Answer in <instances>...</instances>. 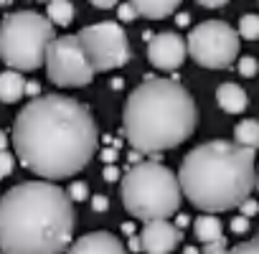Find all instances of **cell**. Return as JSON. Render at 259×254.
I'll use <instances>...</instances> for the list:
<instances>
[{
  "label": "cell",
  "instance_id": "1",
  "mask_svg": "<svg viewBox=\"0 0 259 254\" xmlns=\"http://www.w3.org/2000/svg\"><path fill=\"white\" fill-rule=\"evenodd\" d=\"M99 145L92 112L61 94L33 97L13 122V148L21 165L44 181L76 176Z\"/></svg>",
  "mask_w": 259,
  "mask_h": 254
},
{
  "label": "cell",
  "instance_id": "2",
  "mask_svg": "<svg viewBox=\"0 0 259 254\" xmlns=\"http://www.w3.org/2000/svg\"><path fill=\"white\" fill-rule=\"evenodd\" d=\"M74 236V201L51 181H26L0 196V251L59 254Z\"/></svg>",
  "mask_w": 259,
  "mask_h": 254
},
{
  "label": "cell",
  "instance_id": "3",
  "mask_svg": "<svg viewBox=\"0 0 259 254\" xmlns=\"http://www.w3.org/2000/svg\"><path fill=\"white\" fill-rule=\"evenodd\" d=\"M124 135L138 153H163L186 143L198 122L191 92L173 79H145L124 104Z\"/></svg>",
  "mask_w": 259,
  "mask_h": 254
},
{
  "label": "cell",
  "instance_id": "4",
  "mask_svg": "<svg viewBox=\"0 0 259 254\" xmlns=\"http://www.w3.org/2000/svg\"><path fill=\"white\" fill-rule=\"evenodd\" d=\"M178 181L183 196L206 214L239 208L256 183L254 150L229 140L203 143L183 158Z\"/></svg>",
  "mask_w": 259,
  "mask_h": 254
},
{
  "label": "cell",
  "instance_id": "5",
  "mask_svg": "<svg viewBox=\"0 0 259 254\" xmlns=\"http://www.w3.org/2000/svg\"><path fill=\"white\" fill-rule=\"evenodd\" d=\"M181 181L158 160H140L122 176V203L130 216L168 219L181 208Z\"/></svg>",
  "mask_w": 259,
  "mask_h": 254
},
{
  "label": "cell",
  "instance_id": "6",
  "mask_svg": "<svg viewBox=\"0 0 259 254\" xmlns=\"http://www.w3.org/2000/svg\"><path fill=\"white\" fill-rule=\"evenodd\" d=\"M54 38V23L46 16L33 11L11 13L0 21V59L11 69L33 71L44 64Z\"/></svg>",
  "mask_w": 259,
  "mask_h": 254
},
{
  "label": "cell",
  "instance_id": "7",
  "mask_svg": "<svg viewBox=\"0 0 259 254\" xmlns=\"http://www.w3.org/2000/svg\"><path fill=\"white\" fill-rule=\"evenodd\" d=\"M188 56L203 69H229L239 56V31L224 21L198 23L188 38Z\"/></svg>",
  "mask_w": 259,
  "mask_h": 254
},
{
  "label": "cell",
  "instance_id": "8",
  "mask_svg": "<svg viewBox=\"0 0 259 254\" xmlns=\"http://www.w3.org/2000/svg\"><path fill=\"white\" fill-rule=\"evenodd\" d=\"M46 74L56 87H87L94 79V66L79 41V36L54 38L46 49Z\"/></svg>",
  "mask_w": 259,
  "mask_h": 254
},
{
  "label": "cell",
  "instance_id": "9",
  "mask_svg": "<svg viewBox=\"0 0 259 254\" xmlns=\"http://www.w3.org/2000/svg\"><path fill=\"white\" fill-rule=\"evenodd\" d=\"M79 41H81L94 71H112V69L124 66L133 59L127 33L114 21H102V23L87 26L79 33Z\"/></svg>",
  "mask_w": 259,
  "mask_h": 254
},
{
  "label": "cell",
  "instance_id": "10",
  "mask_svg": "<svg viewBox=\"0 0 259 254\" xmlns=\"http://www.w3.org/2000/svg\"><path fill=\"white\" fill-rule=\"evenodd\" d=\"M188 56V46L186 41L173 33V31H165V33H155L148 38V61L155 66V69H163V71H173L178 69Z\"/></svg>",
  "mask_w": 259,
  "mask_h": 254
},
{
  "label": "cell",
  "instance_id": "11",
  "mask_svg": "<svg viewBox=\"0 0 259 254\" xmlns=\"http://www.w3.org/2000/svg\"><path fill=\"white\" fill-rule=\"evenodd\" d=\"M143 249L148 254H170L181 239H183V229L178 224H170L168 219H150L143 226Z\"/></svg>",
  "mask_w": 259,
  "mask_h": 254
},
{
  "label": "cell",
  "instance_id": "12",
  "mask_svg": "<svg viewBox=\"0 0 259 254\" xmlns=\"http://www.w3.org/2000/svg\"><path fill=\"white\" fill-rule=\"evenodd\" d=\"M69 254H127L122 241L109 231H92L69 246Z\"/></svg>",
  "mask_w": 259,
  "mask_h": 254
},
{
  "label": "cell",
  "instance_id": "13",
  "mask_svg": "<svg viewBox=\"0 0 259 254\" xmlns=\"http://www.w3.org/2000/svg\"><path fill=\"white\" fill-rule=\"evenodd\" d=\"M127 3L138 11V16L150 18V21H160V18H168L170 13L178 11L181 0H127Z\"/></svg>",
  "mask_w": 259,
  "mask_h": 254
},
{
  "label": "cell",
  "instance_id": "14",
  "mask_svg": "<svg viewBox=\"0 0 259 254\" xmlns=\"http://www.w3.org/2000/svg\"><path fill=\"white\" fill-rule=\"evenodd\" d=\"M216 102H219V107L224 109V112H229V114H239V112H244L246 109V104H249V99H246V92L239 87V84H221L219 89H216Z\"/></svg>",
  "mask_w": 259,
  "mask_h": 254
},
{
  "label": "cell",
  "instance_id": "15",
  "mask_svg": "<svg viewBox=\"0 0 259 254\" xmlns=\"http://www.w3.org/2000/svg\"><path fill=\"white\" fill-rule=\"evenodd\" d=\"M21 97H26V79L18 69H8L0 74V102L13 104Z\"/></svg>",
  "mask_w": 259,
  "mask_h": 254
},
{
  "label": "cell",
  "instance_id": "16",
  "mask_svg": "<svg viewBox=\"0 0 259 254\" xmlns=\"http://www.w3.org/2000/svg\"><path fill=\"white\" fill-rule=\"evenodd\" d=\"M193 231H196V239L201 244H208V241H219L224 239V226L216 216H198L193 221Z\"/></svg>",
  "mask_w": 259,
  "mask_h": 254
},
{
  "label": "cell",
  "instance_id": "17",
  "mask_svg": "<svg viewBox=\"0 0 259 254\" xmlns=\"http://www.w3.org/2000/svg\"><path fill=\"white\" fill-rule=\"evenodd\" d=\"M234 143L256 150L259 148V122L256 119H241L234 127Z\"/></svg>",
  "mask_w": 259,
  "mask_h": 254
},
{
  "label": "cell",
  "instance_id": "18",
  "mask_svg": "<svg viewBox=\"0 0 259 254\" xmlns=\"http://www.w3.org/2000/svg\"><path fill=\"white\" fill-rule=\"evenodd\" d=\"M49 21L54 26H69L74 21V6H71V0H49V11H46Z\"/></svg>",
  "mask_w": 259,
  "mask_h": 254
},
{
  "label": "cell",
  "instance_id": "19",
  "mask_svg": "<svg viewBox=\"0 0 259 254\" xmlns=\"http://www.w3.org/2000/svg\"><path fill=\"white\" fill-rule=\"evenodd\" d=\"M239 38H246V41H256L259 38V16L249 13L239 21Z\"/></svg>",
  "mask_w": 259,
  "mask_h": 254
},
{
  "label": "cell",
  "instance_id": "20",
  "mask_svg": "<svg viewBox=\"0 0 259 254\" xmlns=\"http://www.w3.org/2000/svg\"><path fill=\"white\" fill-rule=\"evenodd\" d=\"M13 168H16V158L8 150H0V181L8 178L13 173Z\"/></svg>",
  "mask_w": 259,
  "mask_h": 254
},
{
  "label": "cell",
  "instance_id": "21",
  "mask_svg": "<svg viewBox=\"0 0 259 254\" xmlns=\"http://www.w3.org/2000/svg\"><path fill=\"white\" fill-rule=\"evenodd\" d=\"M256 71H259V64H256V59H251V56H244V59H239V74H241V76L251 79V76H256Z\"/></svg>",
  "mask_w": 259,
  "mask_h": 254
},
{
  "label": "cell",
  "instance_id": "22",
  "mask_svg": "<svg viewBox=\"0 0 259 254\" xmlns=\"http://www.w3.org/2000/svg\"><path fill=\"white\" fill-rule=\"evenodd\" d=\"M69 198L71 201H84V198H89V186L87 183H81V181H74L71 186H69Z\"/></svg>",
  "mask_w": 259,
  "mask_h": 254
},
{
  "label": "cell",
  "instance_id": "23",
  "mask_svg": "<svg viewBox=\"0 0 259 254\" xmlns=\"http://www.w3.org/2000/svg\"><path fill=\"white\" fill-rule=\"evenodd\" d=\"M229 254H259V236L251 241H241L234 249H229Z\"/></svg>",
  "mask_w": 259,
  "mask_h": 254
},
{
  "label": "cell",
  "instance_id": "24",
  "mask_svg": "<svg viewBox=\"0 0 259 254\" xmlns=\"http://www.w3.org/2000/svg\"><path fill=\"white\" fill-rule=\"evenodd\" d=\"M203 254H229L226 241L219 239V241H208V244H203Z\"/></svg>",
  "mask_w": 259,
  "mask_h": 254
},
{
  "label": "cell",
  "instance_id": "25",
  "mask_svg": "<svg viewBox=\"0 0 259 254\" xmlns=\"http://www.w3.org/2000/svg\"><path fill=\"white\" fill-rule=\"evenodd\" d=\"M117 16H119V21H124V23H130V21H135L138 18V11L130 6V3H122L119 6V11H117Z\"/></svg>",
  "mask_w": 259,
  "mask_h": 254
},
{
  "label": "cell",
  "instance_id": "26",
  "mask_svg": "<svg viewBox=\"0 0 259 254\" xmlns=\"http://www.w3.org/2000/svg\"><path fill=\"white\" fill-rule=\"evenodd\" d=\"M239 211H241V216H254V214H259V203L254 198H244L239 203Z\"/></svg>",
  "mask_w": 259,
  "mask_h": 254
},
{
  "label": "cell",
  "instance_id": "27",
  "mask_svg": "<svg viewBox=\"0 0 259 254\" xmlns=\"http://www.w3.org/2000/svg\"><path fill=\"white\" fill-rule=\"evenodd\" d=\"M246 229H249V216H234L231 231H234V234H244Z\"/></svg>",
  "mask_w": 259,
  "mask_h": 254
},
{
  "label": "cell",
  "instance_id": "28",
  "mask_svg": "<svg viewBox=\"0 0 259 254\" xmlns=\"http://www.w3.org/2000/svg\"><path fill=\"white\" fill-rule=\"evenodd\" d=\"M89 3L94 6V8H102V11H109V8H114L119 0H89Z\"/></svg>",
  "mask_w": 259,
  "mask_h": 254
},
{
  "label": "cell",
  "instance_id": "29",
  "mask_svg": "<svg viewBox=\"0 0 259 254\" xmlns=\"http://www.w3.org/2000/svg\"><path fill=\"white\" fill-rule=\"evenodd\" d=\"M107 206H109V203H107L104 196H94V198H92V208H94V211H107Z\"/></svg>",
  "mask_w": 259,
  "mask_h": 254
},
{
  "label": "cell",
  "instance_id": "30",
  "mask_svg": "<svg viewBox=\"0 0 259 254\" xmlns=\"http://www.w3.org/2000/svg\"><path fill=\"white\" fill-rule=\"evenodd\" d=\"M198 6H203V8H221V6H226L229 0H196Z\"/></svg>",
  "mask_w": 259,
  "mask_h": 254
},
{
  "label": "cell",
  "instance_id": "31",
  "mask_svg": "<svg viewBox=\"0 0 259 254\" xmlns=\"http://www.w3.org/2000/svg\"><path fill=\"white\" fill-rule=\"evenodd\" d=\"M38 92H41V87H38L36 81H26V94H31V97H38Z\"/></svg>",
  "mask_w": 259,
  "mask_h": 254
},
{
  "label": "cell",
  "instance_id": "32",
  "mask_svg": "<svg viewBox=\"0 0 259 254\" xmlns=\"http://www.w3.org/2000/svg\"><path fill=\"white\" fill-rule=\"evenodd\" d=\"M104 178H107V181H117V178H119L117 168H114V165H107V168H104Z\"/></svg>",
  "mask_w": 259,
  "mask_h": 254
},
{
  "label": "cell",
  "instance_id": "33",
  "mask_svg": "<svg viewBox=\"0 0 259 254\" xmlns=\"http://www.w3.org/2000/svg\"><path fill=\"white\" fill-rule=\"evenodd\" d=\"M130 249L140 251V249H143V239H140V236H130Z\"/></svg>",
  "mask_w": 259,
  "mask_h": 254
},
{
  "label": "cell",
  "instance_id": "34",
  "mask_svg": "<svg viewBox=\"0 0 259 254\" xmlns=\"http://www.w3.org/2000/svg\"><path fill=\"white\" fill-rule=\"evenodd\" d=\"M102 158H104L107 163H114V158H117V153H114V150H104V153H102Z\"/></svg>",
  "mask_w": 259,
  "mask_h": 254
},
{
  "label": "cell",
  "instance_id": "35",
  "mask_svg": "<svg viewBox=\"0 0 259 254\" xmlns=\"http://www.w3.org/2000/svg\"><path fill=\"white\" fill-rule=\"evenodd\" d=\"M6 148H8V135L0 130V150H6Z\"/></svg>",
  "mask_w": 259,
  "mask_h": 254
},
{
  "label": "cell",
  "instance_id": "36",
  "mask_svg": "<svg viewBox=\"0 0 259 254\" xmlns=\"http://www.w3.org/2000/svg\"><path fill=\"white\" fill-rule=\"evenodd\" d=\"M176 224H178V226H181V229H183V226H186V224H188V216H178V221H176Z\"/></svg>",
  "mask_w": 259,
  "mask_h": 254
},
{
  "label": "cell",
  "instance_id": "37",
  "mask_svg": "<svg viewBox=\"0 0 259 254\" xmlns=\"http://www.w3.org/2000/svg\"><path fill=\"white\" fill-rule=\"evenodd\" d=\"M13 3V0H0V6H11Z\"/></svg>",
  "mask_w": 259,
  "mask_h": 254
},
{
  "label": "cell",
  "instance_id": "38",
  "mask_svg": "<svg viewBox=\"0 0 259 254\" xmlns=\"http://www.w3.org/2000/svg\"><path fill=\"white\" fill-rule=\"evenodd\" d=\"M254 186H256V191H259V171H256V183H254Z\"/></svg>",
  "mask_w": 259,
  "mask_h": 254
},
{
  "label": "cell",
  "instance_id": "39",
  "mask_svg": "<svg viewBox=\"0 0 259 254\" xmlns=\"http://www.w3.org/2000/svg\"><path fill=\"white\" fill-rule=\"evenodd\" d=\"M38 3H49V0H38Z\"/></svg>",
  "mask_w": 259,
  "mask_h": 254
},
{
  "label": "cell",
  "instance_id": "40",
  "mask_svg": "<svg viewBox=\"0 0 259 254\" xmlns=\"http://www.w3.org/2000/svg\"><path fill=\"white\" fill-rule=\"evenodd\" d=\"M0 254H3V251H0Z\"/></svg>",
  "mask_w": 259,
  "mask_h": 254
}]
</instances>
